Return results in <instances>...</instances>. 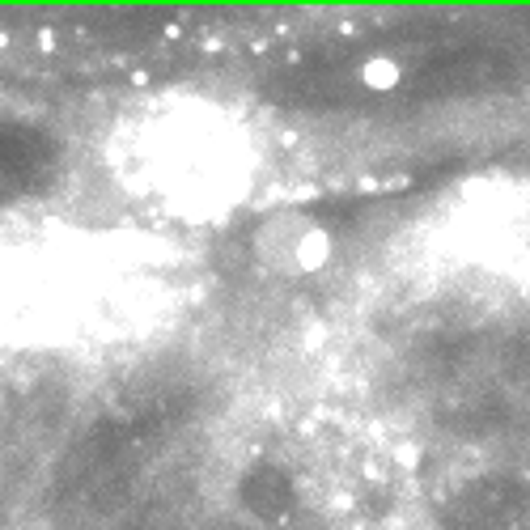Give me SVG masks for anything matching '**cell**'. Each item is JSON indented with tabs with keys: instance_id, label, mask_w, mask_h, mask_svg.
I'll return each instance as SVG.
<instances>
[{
	"instance_id": "1",
	"label": "cell",
	"mask_w": 530,
	"mask_h": 530,
	"mask_svg": "<svg viewBox=\"0 0 530 530\" xmlns=\"http://www.w3.org/2000/svg\"><path fill=\"white\" fill-rule=\"evenodd\" d=\"M196 297V255L174 234L132 217L0 221V352L5 357H128L183 327Z\"/></svg>"
},
{
	"instance_id": "2",
	"label": "cell",
	"mask_w": 530,
	"mask_h": 530,
	"mask_svg": "<svg viewBox=\"0 0 530 530\" xmlns=\"http://www.w3.org/2000/svg\"><path fill=\"white\" fill-rule=\"evenodd\" d=\"M94 157L128 217L174 238L242 217L272 174L263 123L204 85H162L128 102Z\"/></svg>"
},
{
	"instance_id": "3",
	"label": "cell",
	"mask_w": 530,
	"mask_h": 530,
	"mask_svg": "<svg viewBox=\"0 0 530 530\" xmlns=\"http://www.w3.org/2000/svg\"><path fill=\"white\" fill-rule=\"evenodd\" d=\"M433 259L454 276L530 289V183L463 187L433 221Z\"/></svg>"
}]
</instances>
